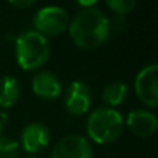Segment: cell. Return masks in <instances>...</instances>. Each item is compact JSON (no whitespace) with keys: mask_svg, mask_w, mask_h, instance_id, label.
Returning a JSON list of instances; mask_svg holds the SVG:
<instances>
[{"mask_svg":"<svg viewBox=\"0 0 158 158\" xmlns=\"http://www.w3.org/2000/svg\"><path fill=\"white\" fill-rule=\"evenodd\" d=\"M108 17L97 7L81 8L69 21V38L75 46L93 50L103 46L110 38Z\"/></svg>","mask_w":158,"mask_h":158,"instance_id":"6da1fadb","label":"cell"},{"mask_svg":"<svg viewBox=\"0 0 158 158\" xmlns=\"http://www.w3.org/2000/svg\"><path fill=\"white\" fill-rule=\"evenodd\" d=\"M50 56V43L46 36L35 29L21 32L15 39L17 63L24 71L40 68Z\"/></svg>","mask_w":158,"mask_h":158,"instance_id":"7a4b0ae2","label":"cell"},{"mask_svg":"<svg viewBox=\"0 0 158 158\" xmlns=\"http://www.w3.org/2000/svg\"><path fill=\"white\" fill-rule=\"evenodd\" d=\"M125 121L119 111L110 107H98L92 111L86 121V133L98 144L112 143L122 135Z\"/></svg>","mask_w":158,"mask_h":158,"instance_id":"3957f363","label":"cell"},{"mask_svg":"<svg viewBox=\"0 0 158 158\" xmlns=\"http://www.w3.org/2000/svg\"><path fill=\"white\" fill-rule=\"evenodd\" d=\"M68 11L61 6H44L39 8L33 15L35 31L43 36H56L68 29Z\"/></svg>","mask_w":158,"mask_h":158,"instance_id":"277c9868","label":"cell"},{"mask_svg":"<svg viewBox=\"0 0 158 158\" xmlns=\"http://www.w3.org/2000/svg\"><path fill=\"white\" fill-rule=\"evenodd\" d=\"M135 92L144 106L154 108L158 104V64L143 67L135 78Z\"/></svg>","mask_w":158,"mask_h":158,"instance_id":"5b68a950","label":"cell"},{"mask_svg":"<svg viewBox=\"0 0 158 158\" xmlns=\"http://www.w3.org/2000/svg\"><path fill=\"white\" fill-rule=\"evenodd\" d=\"M92 90L82 81H72L64 92V107L75 117L87 114L92 107Z\"/></svg>","mask_w":158,"mask_h":158,"instance_id":"8992f818","label":"cell"},{"mask_svg":"<svg viewBox=\"0 0 158 158\" xmlns=\"http://www.w3.org/2000/svg\"><path fill=\"white\" fill-rule=\"evenodd\" d=\"M52 158H93V148L85 136L67 135L56 143Z\"/></svg>","mask_w":158,"mask_h":158,"instance_id":"52a82bcc","label":"cell"},{"mask_svg":"<svg viewBox=\"0 0 158 158\" xmlns=\"http://www.w3.org/2000/svg\"><path fill=\"white\" fill-rule=\"evenodd\" d=\"M50 129L42 122H31L21 131L19 147L28 154H35L43 151L50 144Z\"/></svg>","mask_w":158,"mask_h":158,"instance_id":"ba28073f","label":"cell"},{"mask_svg":"<svg viewBox=\"0 0 158 158\" xmlns=\"http://www.w3.org/2000/svg\"><path fill=\"white\" fill-rule=\"evenodd\" d=\"M126 126L137 137H150L156 133L158 119L157 115L144 108L132 110L126 117Z\"/></svg>","mask_w":158,"mask_h":158,"instance_id":"9c48e42d","label":"cell"},{"mask_svg":"<svg viewBox=\"0 0 158 158\" xmlns=\"http://www.w3.org/2000/svg\"><path fill=\"white\" fill-rule=\"evenodd\" d=\"M33 94L43 100H54L61 94V82L58 77L52 71H40L36 75H33L32 82H31Z\"/></svg>","mask_w":158,"mask_h":158,"instance_id":"30bf717a","label":"cell"},{"mask_svg":"<svg viewBox=\"0 0 158 158\" xmlns=\"http://www.w3.org/2000/svg\"><path fill=\"white\" fill-rule=\"evenodd\" d=\"M21 94V85L11 75L0 77V108L6 110L13 107Z\"/></svg>","mask_w":158,"mask_h":158,"instance_id":"8fae6325","label":"cell"},{"mask_svg":"<svg viewBox=\"0 0 158 158\" xmlns=\"http://www.w3.org/2000/svg\"><path fill=\"white\" fill-rule=\"evenodd\" d=\"M128 94V85L121 81H112L103 87L101 98L106 103V107L114 108L123 103Z\"/></svg>","mask_w":158,"mask_h":158,"instance_id":"7c38bea8","label":"cell"},{"mask_svg":"<svg viewBox=\"0 0 158 158\" xmlns=\"http://www.w3.org/2000/svg\"><path fill=\"white\" fill-rule=\"evenodd\" d=\"M19 151L21 147L18 140L0 135V158H18Z\"/></svg>","mask_w":158,"mask_h":158,"instance_id":"4fadbf2b","label":"cell"},{"mask_svg":"<svg viewBox=\"0 0 158 158\" xmlns=\"http://www.w3.org/2000/svg\"><path fill=\"white\" fill-rule=\"evenodd\" d=\"M117 15H123L132 13L136 7V2L135 0H107L106 3Z\"/></svg>","mask_w":158,"mask_h":158,"instance_id":"5bb4252c","label":"cell"},{"mask_svg":"<svg viewBox=\"0 0 158 158\" xmlns=\"http://www.w3.org/2000/svg\"><path fill=\"white\" fill-rule=\"evenodd\" d=\"M108 25H110V35L111 33H119L122 29H125L126 18L123 15H117L115 14L114 18L108 19Z\"/></svg>","mask_w":158,"mask_h":158,"instance_id":"9a60e30c","label":"cell"},{"mask_svg":"<svg viewBox=\"0 0 158 158\" xmlns=\"http://www.w3.org/2000/svg\"><path fill=\"white\" fill-rule=\"evenodd\" d=\"M8 4H10L11 7L17 8V10H24V8H28V7H31V6H33L35 2H33V0H10Z\"/></svg>","mask_w":158,"mask_h":158,"instance_id":"2e32d148","label":"cell"},{"mask_svg":"<svg viewBox=\"0 0 158 158\" xmlns=\"http://www.w3.org/2000/svg\"><path fill=\"white\" fill-rule=\"evenodd\" d=\"M7 122H8V114L3 108H0V126L3 128Z\"/></svg>","mask_w":158,"mask_h":158,"instance_id":"e0dca14e","label":"cell"},{"mask_svg":"<svg viewBox=\"0 0 158 158\" xmlns=\"http://www.w3.org/2000/svg\"><path fill=\"white\" fill-rule=\"evenodd\" d=\"M78 6H81V8L94 7V6H96V2H78Z\"/></svg>","mask_w":158,"mask_h":158,"instance_id":"ac0fdd59","label":"cell"},{"mask_svg":"<svg viewBox=\"0 0 158 158\" xmlns=\"http://www.w3.org/2000/svg\"><path fill=\"white\" fill-rule=\"evenodd\" d=\"M18 158H39L36 156H32V154H29V156H24V157H18Z\"/></svg>","mask_w":158,"mask_h":158,"instance_id":"d6986e66","label":"cell"},{"mask_svg":"<svg viewBox=\"0 0 158 158\" xmlns=\"http://www.w3.org/2000/svg\"><path fill=\"white\" fill-rule=\"evenodd\" d=\"M2 132H3V128H2V126H0V135H3Z\"/></svg>","mask_w":158,"mask_h":158,"instance_id":"ffe728a7","label":"cell"}]
</instances>
